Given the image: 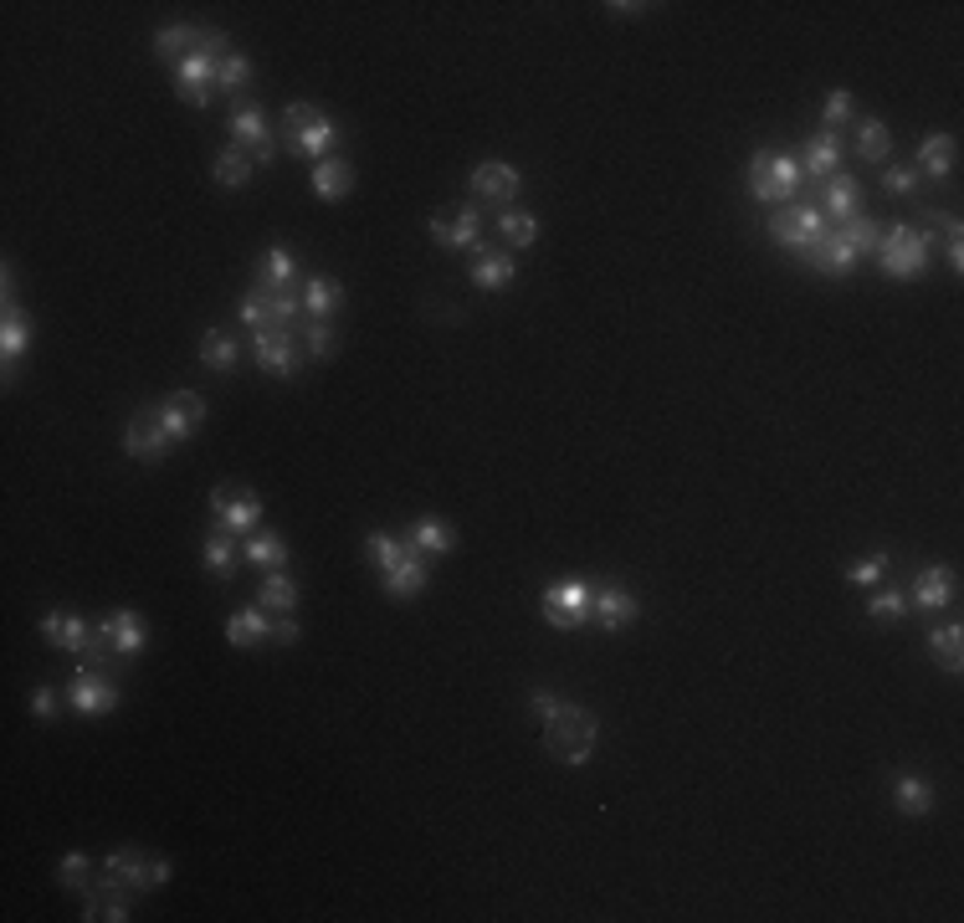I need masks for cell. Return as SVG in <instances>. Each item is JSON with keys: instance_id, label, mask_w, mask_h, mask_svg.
<instances>
[{"instance_id": "6da1fadb", "label": "cell", "mask_w": 964, "mask_h": 923, "mask_svg": "<svg viewBox=\"0 0 964 923\" xmlns=\"http://www.w3.org/2000/svg\"><path fill=\"white\" fill-rule=\"evenodd\" d=\"M595 739H600V718L580 703H560V714L544 718V749L560 764H585L595 754Z\"/></svg>"}, {"instance_id": "7a4b0ae2", "label": "cell", "mask_w": 964, "mask_h": 923, "mask_svg": "<svg viewBox=\"0 0 964 923\" xmlns=\"http://www.w3.org/2000/svg\"><path fill=\"white\" fill-rule=\"evenodd\" d=\"M297 318H303V293L297 287H268L257 283L241 303V324L252 334H297Z\"/></svg>"}, {"instance_id": "3957f363", "label": "cell", "mask_w": 964, "mask_h": 923, "mask_svg": "<svg viewBox=\"0 0 964 923\" xmlns=\"http://www.w3.org/2000/svg\"><path fill=\"white\" fill-rule=\"evenodd\" d=\"M929 262H934V231L923 226H892L877 241V268L888 278H919L929 272Z\"/></svg>"}, {"instance_id": "277c9868", "label": "cell", "mask_w": 964, "mask_h": 923, "mask_svg": "<svg viewBox=\"0 0 964 923\" xmlns=\"http://www.w3.org/2000/svg\"><path fill=\"white\" fill-rule=\"evenodd\" d=\"M282 144L293 154H308V160H328V150L339 144V123L313 104H288L282 108Z\"/></svg>"}, {"instance_id": "5b68a950", "label": "cell", "mask_w": 964, "mask_h": 923, "mask_svg": "<svg viewBox=\"0 0 964 923\" xmlns=\"http://www.w3.org/2000/svg\"><path fill=\"white\" fill-rule=\"evenodd\" d=\"M210 519H216V529H226V534H252L257 523H262V498H257L247 482H216L210 488Z\"/></svg>"}, {"instance_id": "8992f818", "label": "cell", "mask_w": 964, "mask_h": 923, "mask_svg": "<svg viewBox=\"0 0 964 923\" xmlns=\"http://www.w3.org/2000/svg\"><path fill=\"white\" fill-rule=\"evenodd\" d=\"M104 872L113 882H123V888H134V893H149V888H164V882H170V862H164V857H144V851H134V847L108 851Z\"/></svg>"}, {"instance_id": "52a82bcc", "label": "cell", "mask_w": 964, "mask_h": 923, "mask_svg": "<svg viewBox=\"0 0 964 923\" xmlns=\"http://www.w3.org/2000/svg\"><path fill=\"white\" fill-rule=\"evenodd\" d=\"M431 237L452 247V252H473L477 247V226H483V206L477 200H457V206H442L431 210Z\"/></svg>"}, {"instance_id": "ba28073f", "label": "cell", "mask_w": 964, "mask_h": 923, "mask_svg": "<svg viewBox=\"0 0 964 923\" xmlns=\"http://www.w3.org/2000/svg\"><path fill=\"white\" fill-rule=\"evenodd\" d=\"M826 231V216H821V206H780L770 216V237L780 241V247H790V252H805L811 241Z\"/></svg>"}, {"instance_id": "9c48e42d", "label": "cell", "mask_w": 964, "mask_h": 923, "mask_svg": "<svg viewBox=\"0 0 964 923\" xmlns=\"http://www.w3.org/2000/svg\"><path fill=\"white\" fill-rule=\"evenodd\" d=\"M544 621L560 626V631H575V626L591 621V585L585 580H554L544 590Z\"/></svg>"}, {"instance_id": "30bf717a", "label": "cell", "mask_w": 964, "mask_h": 923, "mask_svg": "<svg viewBox=\"0 0 964 923\" xmlns=\"http://www.w3.org/2000/svg\"><path fill=\"white\" fill-rule=\"evenodd\" d=\"M226 123H231V139H237V150H252L257 164H272V160H278V144H272V123H268V113H262L257 104H237Z\"/></svg>"}, {"instance_id": "8fae6325", "label": "cell", "mask_w": 964, "mask_h": 923, "mask_svg": "<svg viewBox=\"0 0 964 923\" xmlns=\"http://www.w3.org/2000/svg\"><path fill=\"white\" fill-rule=\"evenodd\" d=\"M523 191V175L508 160H483L473 170V200L477 206H513V195Z\"/></svg>"}, {"instance_id": "7c38bea8", "label": "cell", "mask_w": 964, "mask_h": 923, "mask_svg": "<svg viewBox=\"0 0 964 923\" xmlns=\"http://www.w3.org/2000/svg\"><path fill=\"white\" fill-rule=\"evenodd\" d=\"M67 708H73V714H83V718H104V714H113V708H119V687L104 683L98 672L83 667L73 677V687H67Z\"/></svg>"}, {"instance_id": "4fadbf2b", "label": "cell", "mask_w": 964, "mask_h": 923, "mask_svg": "<svg viewBox=\"0 0 964 923\" xmlns=\"http://www.w3.org/2000/svg\"><path fill=\"white\" fill-rule=\"evenodd\" d=\"M252 359L262 374H278V380H293L297 374V334H252Z\"/></svg>"}, {"instance_id": "5bb4252c", "label": "cell", "mask_w": 964, "mask_h": 923, "mask_svg": "<svg viewBox=\"0 0 964 923\" xmlns=\"http://www.w3.org/2000/svg\"><path fill=\"white\" fill-rule=\"evenodd\" d=\"M201 421H206V401H201L195 390H175V395L160 405V426L170 442H191V436L201 432Z\"/></svg>"}, {"instance_id": "9a60e30c", "label": "cell", "mask_w": 964, "mask_h": 923, "mask_svg": "<svg viewBox=\"0 0 964 923\" xmlns=\"http://www.w3.org/2000/svg\"><path fill=\"white\" fill-rule=\"evenodd\" d=\"M467 278H473V287H483V293H503V287L513 283V257H508V247H492V241H477V247H473V268H467Z\"/></svg>"}, {"instance_id": "2e32d148", "label": "cell", "mask_w": 964, "mask_h": 923, "mask_svg": "<svg viewBox=\"0 0 964 923\" xmlns=\"http://www.w3.org/2000/svg\"><path fill=\"white\" fill-rule=\"evenodd\" d=\"M123 447H129V457H139V462H160L164 452L175 447V442L164 436L160 411H134L129 432H123Z\"/></svg>"}, {"instance_id": "e0dca14e", "label": "cell", "mask_w": 964, "mask_h": 923, "mask_svg": "<svg viewBox=\"0 0 964 923\" xmlns=\"http://www.w3.org/2000/svg\"><path fill=\"white\" fill-rule=\"evenodd\" d=\"M805 257H811V268H821L826 278H846V272L857 268V252H852V241L842 237V226H826V231L805 247Z\"/></svg>"}, {"instance_id": "ac0fdd59", "label": "cell", "mask_w": 964, "mask_h": 923, "mask_svg": "<svg viewBox=\"0 0 964 923\" xmlns=\"http://www.w3.org/2000/svg\"><path fill=\"white\" fill-rule=\"evenodd\" d=\"M98 631L113 641V652H119V656H139V652H144V641H149V626H144V616H139L134 606L108 611L104 621H98Z\"/></svg>"}, {"instance_id": "d6986e66", "label": "cell", "mask_w": 964, "mask_h": 923, "mask_svg": "<svg viewBox=\"0 0 964 923\" xmlns=\"http://www.w3.org/2000/svg\"><path fill=\"white\" fill-rule=\"evenodd\" d=\"M821 216H831V221H852V216H862V185L852 175H826L821 180Z\"/></svg>"}, {"instance_id": "ffe728a7", "label": "cell", "mask_w": 964, "mask_h": 923, "mask_svg": "<svg viewBox=\"0 0 964 923\" xmlns=\"http://www.w3.org/2000/svg\"><path fill=\"white\" fill-rule=\"evenodd\" d=\"M175 88H180V98H185L191 108H206L210 93H216V62L201 57V52H195V57H185L175 67Z\"/></svg>"}, {"instance_id": "44dd1931", "label": "cell", "mask_w": 964, "mask_h": 923, "mask_svg": "<svg viewBox=\"0 0 964 923\" xmlns=\"http://www.w3.org/2000/svg\"><path fill=\"white\" fill-rule=\"evenodd\" d=\"M93 631H98V626H88L77 611H46V616H42V637L52 641L57 652H73V656H77V652H83V647L93 641Z\"/></svg>"}, {"instance_id": "7402d4cb", "label": "cell", "mask_w": 964, "mask_h": 923, "mask_svg": "<svg viewBox=\"0 0 964 923\" xmlns=\"http://www.w3.org/2000/svg\"><path fill=\"white\" fill-rule=\"evenodd\" d=\"M426 575H431V569H426V554H415L411 544H405V554L386 569V596H390V600L421 596V590H426Z\"/></svg>"}, {"instance_id": "603a6c76", "label": "cell", "mask_w": 964, "mask_h": 923, "mask_svg": "<svg viewBox=\"0 0 964 923\" xmlns=\"http://www.w3.org/2000/svg\"><path fill=\"white\" fill-rule=\"evenodd\" d=\"M591 616L606 626V631H626V626L641 616V600L631 596V590H621V585H606V590L591 600Z\"/></svg>"}, {"instance_id": "cb8c5ba5", "label": "cell", "mask_w": 964, "mask_h": 923, "mask_svg": "<svg viewBox=\"0 0 964 923\" xmlns=\"http://www.w3.org/2000/svg\"><path fill=\"white\" fill-rule=\"evenodd\" d=\"M954 580H960V575H954L950 565L919 569V575H913V606H919V611H944L954 600Z\"/></svg>"}, {"instance_id": "d4e9b609", "label": "cell", "mask_w": 964, "mask_h": 923, "mask_svg": "<svg viewBox=\"0 0 964 923\" xmlns=\"http://www.w3.org/2000/svg\"><path fill=\"white\" fill-rule=\"evenodd\" d=\"M129 893L134 888H123V882H113L108 878L104 888H88V898H83V919H108V923H123V919H134L129 913Z\"/></svg>"}, {"instance_id": "484cf974", "label": "cell", "mask_w": 964, "mask_h": 923, "mask_svg": "<svg viewBox=\"0 0 964 923\" xmlns=\"http://www.w3.org/2000/svg\"><path fill=\"white\" fill-rule=\"evenodd\" d=\"M308 185H313V195H318V200H344V195L355 191V164L339 160V154H328V160L313 164Z\"/></svg>"}, {"instance_id": "4316f807", "label": "cell", "mask_w": 964, "mask_h": 923, "mask_svg": "<svg viewBox=\"0 0 964 923\" xmlns=\"http://www.w3.org/2000/svg\"><path fill=\"white\" fill-rule=\"evenodd\" d=\"M954 164H960V144H954V134H923L919 144V180H950L954 175Z\"/></svg>"}, {"instance_id": "83f0119b", "label": "cell", "mask_w": 964, "mask_h": 923, "mask_svg": "<svg viewBox=\"0 0 964 923\" xmlns=\"http://www.w3.org/2000/svg\"><path fill=\"white\" fill-rule=\"evenodd\" d=\"M795 164H801V175H805V180H826V175H836V170H842V139H836V134H821V129H816V139L805 144V154H801Z\"/></svg>"}, {"instance_id": "f1b7e54d", "label": "cell", "mask_w": 964, "mask_h": 923, "mask_svg": "<svg viewBox=\"0 0 964 923\" xmlns=\"http://www.w3.org/2000/svg\"><path fill=\"white\" fill-rule=\"evenodd\" d=\"M272 637V616L262 606H247V611H231L226 616V641L231 647H257V641Z\"/></svg>"}, {"instance_id": "f546056e", "label": "cell", "mask_w": 964, "mask_h": 923, "mask_svg": "<svg viewBox=\"0 0 964 923\" xmlns=\"http://www.w3.org/2000/svg\"><path fill=\"white\" fill-rule=\"evenodd\" d=\"M892 801H898V811H908V816H929L939 805V795L923 774H892Z\"/></svg>"}, {"instance_id": "4dcf8cb0", "label": "cell", "mask_w": 964, "mask_h": 923, "mask_svg": "<svg viewBox=\"0 0 964 923\" xmlns=\"http://www.w3.org/2000/svg\"><path fill=\"white\" fill-rule=\"evenodd\" d=\"M257 606H262L268 616H288L297 606V580L293 575H282V569H268L262 585H257Z\"/></svg>"}, {"instance_id": "1f68e13d", "label": "cell", "mask_w": 964, "mask_h": 923, "mask_svg": "<svg viewBox=\"0 0 964 923\" xmlns=\"http://www.w3.org/2000/svg\"><path fill=\"white\" fill-rule=\"evenodd\" d=\"M237 359H241V344L231 328H210L206 339H201V365H206V370L226 374V370H237Z\"/></svg>"}, {"instance_id": "d6a6232c", "label": "cell", "mask_w": 964, "mask_h": 923, "mask_svg": "<svg viewBox=\"0 0 964 923\" xmlns=\"http://www.w3.org/2000/svg\"><path fill=\"white\" fill-rule=\"evenodd\" d=\"M31 349V324L21 318L15 303H6V318H0V355H6V374L15 370V359Z\"/></svg>"}, {"instance_id": "836d02e7", "label": "cell", "mask_w": 964, "mask_h": 923, "mask_svg": "<svg viewBox=\"0 0 964 923\" xmlns=\"http://www.w3.org/2000/svg\"><path fill=\"white\" fill-rule=\"evenodd\" d=\"M405 544H411L415 554H452V544H457V534H452V523H442V519H421V523H411V534H405Z\"/></svg>"}, {"instance_id": "e575fe53", "label": "cell", "mask_w": 964, "mask_h": 923, "mask_svg": "<svg viewBox=\"0 0 964 923\" xmlns=\"http://www.w3.org/2000/svg\"><path fill=\"white\" fill-rule=\"evenodd\" d=\"M201 554H206V569L216 575V580H231V575H237V534L210 529L206 544H201Z\"/></svg>"}, {"instance_id": "d590c367", "label": "cell", "mask_w": 964, "mask_h": 923, "mask_svg": "<svg viewBox=\"0 0 964 923\" xmlns=\"http://www.w3.org/2000/svg\"><path fill=\"white\" fill-rule=\"evenodd\" d=\"M929 652L944 662V672H960L964 667V626L960 621L929 626Z\"/></svg>"}, {"instance_id": "8d00e7d4", "label": "cell", "mask_w": 964, "mask_h": 923, "mask_svg": "<svg viewBox=\"0 0 964 923\" xmlns=\"http://www.w3.org/2000/svg\"><path fill=\"white\" fill-rule=\"evenodd\" d=\"M498 237H503V247H519V252H529V247L539 241V221L529 216V210L508 206V210H498Z\"/></svg>"}, {"instance_id": "74e56055", "label": "cell", "mask_w": 964, "mask_h": 923, "mask_svg": "<svg viewBox=\"0 0 964 923\" xmlns=\"http://www.w3.org/2000/svg\"><path fill=\"white\" fill-rule=\"evenodd\" d=\"M195 31H201V26H164V31H154V57L170 62V67H180L185 57H195Z\"/></svg>"}, {"instance_id": "f35d334b", "label": "cell", "mask_w": 964, "mask_h": 923, "mask_svg": "<svg viewBox=\"0 0 964 923\" xmlns=\"http://www.w3.org/2000/svg\"><path fill=\"white\" fill-rule=\"evenodd\" d=\"M297 293H303V313H308V318H328V313L344 303V287L334 283V278H308Z\"/></svg>"}, {"instance_id": "ab89813d", "label": "cell", "mask_w": 964, "mask_h": 923, "mask_svg": "<svg viewBox=\"0 0 964 923\" xmlns=\"http://www.w3.org/2000/svg\"><path fill=\"white\" fill-rule=\"evenodd\" d=\"M252 154L247 150H237V144H231V150H221L216 154V185H226V191H241V185H247V180H252Z\"/></svg>"}, {"instance_id": "60d3db41", "label": "cell", "mask_w": 964, "mask_h": 923, "mask_svg": "<svg viewBox=\"0 0 964 923\" xmlns=\"http://www.w3.org/2000/svg\"><path fill=\"white\" fill-rule=\"evenodd\" d=\"M888 150H892V134H888V123L882 119H862L857 123V154L867 164H882L888 160Z\"/></svg>"}, {"instance_id": "b9f144b4", "label": "cell", "mask_w": 964, "mask_h": 923, "mask_svg": "<svg viewBox=\"0 0 964 923\" xmlns=\"http://www.w3.org/2000/svg\"><path fill=\"white\" fill-rule=\"evenodd\" d=\"M241 554H247L252 565H262V569H282V565H288V544H282V534H252Z\"/></svg>"}, {"instance_id": "7bdbcfd3", "label": "cell", "mask_w": 964, "mask_h": 923, "mask_svg": "<svg viewBox=\"0 0 964 923\" xmlns=\"http://www.w3.org/2000/svg\"><path fill=\"white\" fill-rule=\"evenodd\" d=\"M293 272H297L293 252H288V247H272V252L262 257V268H257V283H268V287H293Z\"/></svg>"}, {"instance_id": "ee69618b", "label": "cell", "mask_w": 964, "mask_h": 923, "mask_svg": "<svg viewBox=\"0 0 964 923\" xmlns=\"http://www.w3.org/2000/svg\"><path fill=\"white\" fill-rule=\"evenodd\" d=\"M934 226L944 231V262H950L954 272H964V226L954 210H934Z\"/></svg>"}, {"instance_id": "f6af8a7d", "label": "cell", "mask_w": 964, "mask_h": 923, "mask_svg": "<svg viewBox=\"0 0 964 923\" xmlns=\"http://www.w3.org/2000/svg\"><path fill=\"white\" fill-rule=\"evenodd\" d=\"M852 113H857L852 93H846V88H831V93H826V108H821V134H836V129H846V123H852Z\"/></svg>"}, {"instance_id": "bcb514c9", "label": "cell", "mask_w": 964, "mask_h": 923, "mask_svg": "<svg viewBox=\"0 0 964 923\" xmlns=\"http://www.w3.org/2000/svg\"><path fill=\"white\" fill-rule=\"evenodd\" d=\"M334 349H339V334H334V324H328V318H308V324H303V355L328 359Z\"/></svg>"}, {"instance_id": "7dc6e473", "label": "cell", "mask_w": 964, "mask_h": 923, "mask_svg": "<svg viewBox=\"0 0 964 923\" xmlns=\"http://www.w3.org/2000/svg\"><path fill=\"white\" fill-rule=\"evenodd\" d=\"M247 83H252V62L241 57V52L216 62V93H241Z\"/></svg>"}, {"instance_id": "c3c4849f", "label": "cell", "mask_w": 964, "mask_h": 923, "mask_svg": "<svg viewBox=\"0 0 964 923\" xmlns=\"http://www.w3.org/2000/svg\"><path fill=\"white\" fill-rule=\"evenodd\" d=\"M770 180H775V195L780 200H790V195L805 185L801 175V164H795V154H770Z\"/></svg>"}, {"instance_id": "681fc988", "label": "cell", "mask_w": 964, "mask_h": 923, "mask_svg": "<svg viewBox=\"0 0 964 923\" xmlns=\"http://www.w3.org/2000/svg\"><path fill=\"white\" fill-rule=\"evenodd\" d=\"M842 237L852 241V252H857V257H867V252H877V241H882V226H877L873 216H852V221L842 226Z\"/></svg>"}, {"instance_id": "f907efd6", "label": "cell", "mask_w": 964, "mask_h": 923, "mask_svg": "<svg viewBox=\"0 0 964 923\" xmlns=\"http://www.w3.org/2000/svg\"><path fill=\"white\" fill-rule=\"evenodd\" d=\"M401 554H405V539H396V534H370V539H365V560H370L380 575H386Z\"/></svg>"}, {"instance_id": "816d5d0a", "label": "cell", "mask_w": 964, "mask_h": 923, "mask_svg": "<svg viewBox=\"0 0 964 923\" xmlns=\"http://www.w3.org/2000/svg\"><path fill=\"white\" fill-rule=\"evenodd\" d=\"M749 195H755L759 206H775L780 195H775V180H770V150H759L755 160H749Z\"/></svg>"}, {"instance_id": "f5cc1de1", "label": "cell", "mask_w": 964, "mask_h": 923, "mask_svg": "<svg viewBox=\"0 0 964 923\" xmlns=\"http://www.w3.org/2000/svg\"><path fill=\"white\" fill-rule=\"evenodd\" d=\"M888 580V554H873V560H862V565H846V585H882Z\"/></svg>"}, {"instance_id": "db71d44e", "label": "cell", "mask_w": 964, "mask_h": 923, "mask_svg": "<svg viewBox=\"0 0 964 923\" xmlns=\"http://www.w3.org/2000/svg\"><path fill=\"white\" fill-rule=\"evenodd\" d=\"M903 611H908V600L898 596V590H873V600H867V616H873V621H898Z\"/></svg>"}, {"instance_id": "11a10c76", "label": "cell", "mask_w": 964, "mask_h": 923, "mask_svg": "<svg viewBox=\"0 0 964 923\" xmlns=\"http://www.w3.org/2000/svg\"><path fill=\"white\" fill-rule=\"evenodd\" d=\"M88 872H93V862L83 857V851H67V857L57 862V878L67 882V888H83V893H88Z\"/></svg>"}, {"instance_id": "9f6ffc18", "label": "cell", "mask_w": 964, "mask_h": 923, "mask_svg": "<svg viewBox=\"0 0 964 923\" xmlns=\"http://www.w3.org/2000/svg\"><path fill=\"white\" fill-rule=\"evenodd\" d=\"M113 656H119V652H113V641H108L104 631H93V641H88V647H83V652H77V662H83V667H88V672H98V667H108Z\"/></svg>"}, {"instance_id": "6f0895ef", "label": "cell", "mask_w": 964, "mask_h": 923, "mask_svg": "<svg viewBox=\"0 0 964 923\" xmlns=\"http://www.w3.org/2000/svg\"><path fill=\"white\" fill-rule=\"evenodd\" d=\"M882 185H888V195H913L919 191V170H913V164H888Z\"/></svg>"}, {"instance_id": "680465c9", "label": "cell", "mask_w": 964, "mask_h": 923, "mask_svg": "<svg viewBox=\"0 0 964 923\" xmlns=\"http://www.w3.org/2000/svg\"><path fill=\"white\" fill-rule=\"evenodd\" d=\"M67 698V693H57V687H36L31 693V714L36 718H57V703Z\"/></svg>"}, {"instance_id": "91938a15", "label": "cell", "mask_w": 964, "mask_h": 923, "mask_svg": "<svg viewBox=\"0 0 964 923\" xmlns=\"http://www.w3.org/2000/svg\"><path fill=\"white\" fill-rule=\"evenodd\" d=\"M529 703H534V714H539V718H554V714H560V698H554L550 687H539V693H534Z\"/></svg>"}, {"instance_id": "94428289", "label": "cell", "mask_w": 964, "mask_h": 923, "mask_svg": "<svg viewBox=\"0 0 964 923\" xmlns=\"http://www.w3.org/2000/svg\"><path fill=\"white\" fill-rule=\"evenodd\" d=\"M272 637H278V641H297V621H293V616H278V621H272Z\"/></svg>"}]
</instances>
